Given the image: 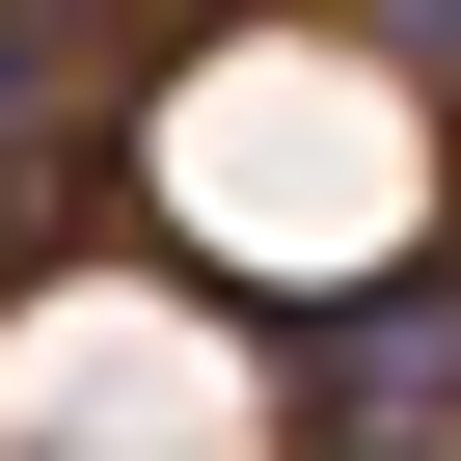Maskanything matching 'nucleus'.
<instances>
[{
	"label": "nucleus",
	"instance_id": "f257e3e1",
	"mask_svg": "<svg viewBox=\"0 0 461 461\" xmlns=\"http://www.w3.org/2000/svg\"><path fill=\"white\" fill-rule=\"evenodd\" d=\"M299 407H326V461H461V299H434V245L353 272V326H299Z\"/></svg>",
	"mask_w": 461,
	"mask_h": 461
}]
</instances>
